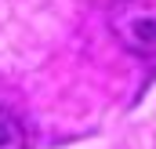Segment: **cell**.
Instances as JSON below:
<instances>
[{
  "instance_id": "7a4b0ae2",
  "label": "cell",
  "mask_w": 156,
  "mask_h": 149,
  "mask_svg": "<svg viewBox=\"0 0 156 149\" xmlns=\"http://www.w3.org/2000/svg\"><path fill=\"white\" fill-rule=\"evenodd\" d=\"M0 149H29V138H26L22 120L11 109H4V106H0Z\"/></svg>"
},
{
  "instance_id": "6da1fadb",
  "label": "cell",
  "mask_w": 156,
  "mask_h": 149,
  "mask_svg": "<svg viewBox=\"0 0 156 149\" xmlns=\"http://www.w3.org/2000/svg\"><path fill=\"white\" fill-rule=\"evenodd\" d=\"M109 29L123 51L156 58V0H113Z\"/></svg>"
}]
</instances>
